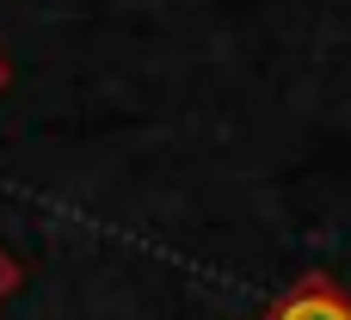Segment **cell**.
Here are the masks:
<instances>
[{
  "label": "cell",
  "mask_w": 351,
  "mask_h": 320,
  "mask_svg": "<svg viewBox=\"0 0 351 320\" xmlns=\"http://www.w3.org/2000/svg\"><path fill=\"white\" fill-rule=\"evenodd\" d=\"M259 320H351V290L333 271H302Z\"/></svg>",
  "instance_id": "cell-1"
},
{
  "label": "cell",
  "mask_w": 351,
  "mask_h": 320,
  "mask_svg": "<svg viewBox=\"0 0 351 320\" xmlns=\"http://www.w3.org/2000/svg\"><path fill=\"white\" fill-rule=\"evenodd\" d=\"M6 86H12V62L0 56V93H6Z\"/></svg>",
  "instance_id": "cell-3"
},
{
  "label": "cell",
  "mask_w": 351,
  "mask_h": 320,
  "mask_svg": "<svg viewBox=\"0 0 351 320\" xmlns=\"http://www.w3.org/2000/svg\"><path fill=\"white\" fill-rule=\"evenodd\" d=\"M19 284H25V265H19V259H12V253L0 247V302H6V296H12Z\"/></svg>",
  "instance_id": "cell-2"
}]
</instances>
